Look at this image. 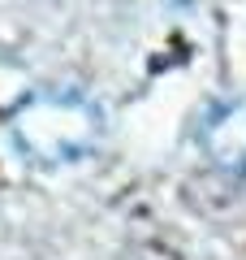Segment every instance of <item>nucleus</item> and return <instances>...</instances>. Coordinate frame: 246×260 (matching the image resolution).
Masks as SVG:
<instances>
[{
	"label": "nucleus",
	"instance_id": "obj_1",
	"mask_svg": "<svg viewBox=\"0 0 246 260\" xmlns=\"http://www.w3.org/2000/svg\"><path fill=\"white\" fill-rule=\"evenodd\" d=\"M104 135V113L91 95L73 87H44L26 95L9 117V139L30 165H73L91 156Z\"/></svg>",
	"mask_w": 246,
	"mask_h": 260
},
{
	"label": "nucleus",
	"instance_id": "obj_2",
	"mask_svg": "<svg viewBox=\"0 0 246 260\" xmlns=\"http://www.w3.org/2000/svg\"><path fill=\"white\" fill-rule=\"evenodd\" d=\"M203 156L229 178H246V95L208 109L199 126Z\"/></svg>",
	"mask_w": 246,
	"mask_h": 260
}]
</instances>
